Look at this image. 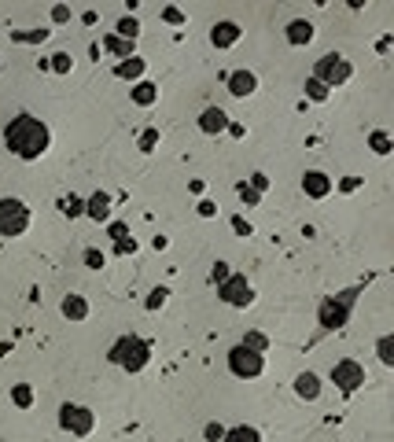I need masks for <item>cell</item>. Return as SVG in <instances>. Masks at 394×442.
<instances>
[{
  "label": "cell",
  "mask_w": 394,
  "mask_h": 442,
  "mask_svg": "<svg viewBox=\"0 0 394 442\" xmlns=\"http://www.w3.org/2000/svg\"><path fill=\"white\" fill-rule=\"evenodd\" d=\"M11 402H15L19 409H30L33 406V387L30 383H15L11 387Z\"/></svg>",
  "instance_id": "obj_23"
},
{
  "label": "cell",
  "mask_w": 394,
  "mask_h": 442,
  "mask_svg": "<svg viewBox=\"0 0 394 442\" xmlns=\"http://www.w3.org/2000/svg\"><path fill=\"white\" fill-rule=\"evenodd\" d=\"M332 383L343 395H354L358 387H365V365H361V361H354V358L335 361V365H332Z\"/></svg>",
  "instance_id": "obj_9"
},
{
  "label": "cell",
  "mask_w": 394,
  "mask_h": 442,
  "mask_svg": "<svg viewBox=\"0 0 394 442\" xmlns=\"http://www.w3.org/2000/svg\"><path fill=\"white\" fill-rule=\"evenodd\" d=\"M313 33H317V30H313V22L310 19H291V22H287V45H310L313 41Z\"/></svg>",
  "instance_id": "obj_14"
},
{
  "label": "cell",
  "mask_w": 394,
  "mask_h": 442,
  "mask_svg": "<svg viewBox=\"0 0 394 442\" xmlns=\"http://www.w3.org/2000/svg\"><path fill=\"white\" fill-rule=\"evenodd\" d=\"M199 214H203V218H214V214H218V206L210 203V199H203V203H199Z\"/></svg>",
  "instance_id": "obj_43"
},
{
  "label": "cell",
  "mask_w": 394,
  "mask_h": 442,
  "mask_svg": "<svg viewBox=\"0 0 394 442\" xmlns=\"http://www.w3.org/2000/svg\"><path fill=\"white\" fill-rule=\"evenodd\" d=\"M96 19H100L96 11H85V15H82V22H85V26H96Z\"/></svg>",
  "instance_id": "obj_45"
},
{
  "label": "cell",
  "mask_w": 394,
  "mask_h": 442,
  "mask_svg": "<svg viewBox=\"0 0 394 442\" xmlns=\"http://www.w3.org/2000/svg\"><path fill=\"white\" fill-rule=\"evenodd\" d=\"M203 435H206V442H221V439H225V427H221V424H206Z\"/></svg>",
  "instance_id": "obj_36"
},
{
  "label": "cell",
  "mask_w": 394,
  "mask_h": 442,
  "mask_svg": "<svg viewBox=\"0 0 394 442\" xmlns=\"http://www.w3.org/2000/svg\"><path fill=\"white\" fill-rule=\"evenodd\" d=\"M332 188H335V181L328 174H321V170H306V174H302V192H306L310 199H324Z\"/></svg>",
  "instance_id": "obj_10"
},
{
  "label": "cell",
  "mask_w": 394,
  "mask_h": 442,
  "mask_svg": "<svg viewBox=\"0 0 394 442\" xmlns=\"http://www.w3.org/2000/svg\"><path fill=\"white\" fill-rule=\"evenodd\" d=\"M52 22H70V8L67 4H56V8H52Z\"/></svg>",
  "instance_id": "obj_38"
},
{
  "label": "cell",
  "mask_w": 394,
  "mask_h": 442,
  "mask_svg": "<svg viewBox=\"0 0 394 442\" xmlns=\"http://www.w3.org/2000/svg\"><path fill=\"white\" fill-rule=\"evenodd\" d=\"M144 70H148V63H144L140 56H129V59H122V63L114 67V74H118V77H129V82H140Z\"/></svg>",
  "instance_id": "obj_19"
},
{
  "label": "cell",
  "mask_w": 394,
  "mask_h": 442,
  "mask_svg": "<svg viewBox=\"0 0 394 442\" xmlns=\"http://www.w3.org/2000/svg\"><path fill=\"white\" fill-rule=\"evenodd\" d=\"M85 214L93 221H111V196L107 192H96V196L85 199Z\"/></svg>",
  "instance_id": "obj_16"
},
{
  "label": "cell",
  "mask_w": 394,
  "mask_h": 442,
  "mask_svg": "<svg viewBox=\"0 0 394 442\" xmlns=\"http://www.w3.org/2000/svg\"><path fill=\"white\" fill-rule=\"evenodd\" d=\"M59 310H63V317L74 321V324L89 317V303H85V295H67V298L59 303Z\"/></svg>",
  "instance_id": "obj_17"
},
{
  "label": "cell",
  "mask_w": 394,
  "mask_h": 442,
  "mask_svg": "<svg viewBox=\"0 0 394 442\" xmlns=\"http://www.w3.org/2000/svg\"><path fill=\"white\" fill-rule=\"evenodd\" d=\"M155 144H159V129H144L140 133V151H155Z\"/></svg>",
  "instance_id": "obj_33"
},
{
  "label": "cell",
  "mask_w": 394,
  "mask_h": 442,
  "mask_svg": "<svg viewBox=\"0 0 394 442\" xmlns=\"http://www.w3.org/2000/svg\"><path fill=\"white\" fill-rule=\"evenodd\" d=\"M59 427L70 432V435H77V439H85V435H93V427H96V413L89 406H77V402H63Z\"/></svg>",
  "instance_id": "obj_6"
},
{
  "label": "cell",
  "mask_w": 394,
  "mask_h": 442,
  "mask_svg": "<svg viewBox=\"0 0 394 442\" xmlns=\"http://www.w3.org/2000/svg\"><path fill=\"white\" fill-rule=\"evenodd\" d=\"M313 77H317L321 85H328V89H339V85H347L350 77H354V67H350L347 56H339V52H328V56L317 59Z\"/></svg>",
  "instance_id": "obj_4"
},
{
  "label": "cell",
  "mask_w": 394,
  "mask_h": 442,
  "mask_svg": "<svg viewBox=\"0 0 394 442\" xmlns=\"http://www.w3.org/2000/svg\"><path fill=\"white\" fill-rule=\"evenodd\" d=\"M118 37H122V41H137V37H140V22L133 15L118 19Z\"/></svg>",
  "instance_id": "obj_24"
},
{
  "label": "cell",
  "mask_w": 394,
  "mask_h": 442,
  "mask_svg": "<svg viewBox=\"0 0 394 442\" xmlns=\"http://www.w3.org/2000/svg\"><path fill=\"white\" fill-rule=\"evenodd\" d=\"M114 251H118V254H133V251H137L133 232H129V236H122V240H114Z\"/></svg>",
  "instance_id": "obj_34"
},
{
  "label": "cell",
  "mask_w": 394,
  "mask_h": 442,
  "mask_svg": "<svg viewBox=\"0 0 394 442\" xmlns=\"http://www.w3.org/2000/svg\"><path fill=\"white\" fill-rule=\"evenodd\" d=\"M251 188H255L258 196H262V192L269 188V177H266V174H255V177H251Z\"/></svg>",
  "instance_id": "obj_42"
},
{
  "label": "cell",
  "mask_w": 394,
  "mask_h": 442,
  "mask_svg": "<svg viewBox=\"0 0 394 442\" xmlns=\"http://www.w3.org/2000/svg\"><path fill=\"white\" fill-rule=\"evenodd\" d=\"M103 48L114 52L118 59H129V56H133V41H122L118 33H107V37H103Z\"/></svg>",
  "instance_id": "obj_21"
},
{
  "label": "cell",
  "mask_w": 394,
  "mask_h": 442,
  "mask_svg": "<svg viewBox=\"0 0 394 442\" xmlns=\"http://www.w3.org/2000/svg\"><path fill=\"white\" fill-rule=\"evenodd\" d=\"M358 295H361V288H347V291H339V295H328L324 303L317 306L321 328H324V332L343 328V324L350 321V314H354V306H358Z\"/></svg>",
  "instance_id": "obj_3"
},
{
  "label": "cell",
  "mask_w": 394,
  "mask_h": 442,
  "mask_svg": "<svg viewBox=\"0 0 394 442\" xmlns=\"http://www.w3.org/2000/svg\"><path fill=\"white\" fill-rule=\"evenodd\" d=\"M85 266L89 269H103V254L96 251V247H89V251H85Z\"/></svg>",
  "instance_id": "obj_37"
},
{
  "label": "cell",
  "mask_w": 394,
  "mask_h": 442,
  "mask_svg": "<svg viewBox=\"0 0 394 442\" xmlns=\"http://www.w3.org/2000/svg\"><path fill=\"white\" fill-rule=\"evenodd\" d=\"M243 346L255 350V354H266V350H269V335L266 332H247L243 335Z\"/></svg>",
  "instance_id": "obj_25"
},
{
  "label": "cell",
  "mask_w": 394,
  "mask_h": 442,
  "mask_svg": "<svg viewBox=\"0 0 394 442\" xmlns=\"http://www.w3.org/2000/svg\"><path fill=\"white\" fill-rule=\"evenodd\" d=\"M166 298H169V288H155V291L148 295V310H151V314H155V310H162Z\"/></svg>",
  "instance_id": "obj_31"
},
{
  "label": "cell",
  "mask_w": 394,
  "mask_h": 442,
  "mask_svg": "<svg viewBox=\"0 0 394 442\" xmlns=\"http://www.w3.org/2000/svg\"><path fill=\"white\" fill-rule=\"evenodd\" d=\"M295 395L306 398V402H317V398H321V380H317V372H298V376H295Z\"/></svg>",
  "instance_id": "obj_15"
},
{
  "label": "cell",
  "mask_w": 394,
  "mask_h": 442,
  "mask_svg": "<svg viewBox=\"0 0 394 442\" xmlns=\"http://www.w3.org/2000/svg\"><path fill=\"white\" fill-rule=\"evenodd\" d=\"M107 361L118 369H126V372H140L151 361V343L140 340V335H122V340H114V346L107 350Z\"/></svg>",
  "instance_id": "obj_2"
},
{
  "label": "cell",
  "mask_w": 394,
  "mask_h": 442,
  "mask_svg": "<svg viewBox=\"0 0 394 442\" xmlns=\"http://www.w3.org/2000/svg\"><path fill=\"white\" fill-rule=\"evenodd\" d=\"M48 67L56 70V74H70V67H74L70 52H56V56H52V63H48Z\"/></svg>",
  "instance_id": "obj_29"
},
{
  "label": "cell",
  "mask_w": 394,
  "mask_h": 442,
  "mask_svg": "<svg viewBox=\"0 0 394 442\" xmlns=\"http://www.w3.org/2000/svg\"><path fill=\"white\" fill-rule=\"evenodd\" d=\"M232 229H236V236H251V221H243V218H232Z\"/></svg>",
  "instance_id": "obj_40"
},
{
  "label": "cell",
  "mask_w": 394,
  "mask_h": 442,
  "mask_svg": "<svg viewBox=\"0 0 394 442\" xmlns=\"http://www.w3.org/2000/svg\"><path fill=\"white\" fill-rule=\"evenodd\" d=\"M48 33L52 30H11V41H19V45H41V41H48Z\"/></svg>",
  "instance_id": "obj_22"
},
{
  "label": "cell",
  "mask_w": 394,
  "mask_h": 442,
  "mask_svg": "<svg viewBox=\"0 0 394 442\" xmlns=\"http://www.w3.org/2000/svg\"><path fill=\"white\" fill-rule=\"evenodd\" d=\"M236 192H240V199H243V206H258L262 203V196L251 188V185H236Z\"/></svg>",
  "instance_id": "obj_32"
},
{
  "label": "cell",
  "mask_w": 394,
  "mask_h": 442,
  "mask_svg": "<svg viewBox=\"0 0 394 442\" xmlns=\"http://www.w3.org/2000/svg\"><path fill=\"white\" fill-rule=\"evenodd\" d=\"M225 277H229V266H225V262H218L214 269H210V280H214V284H221Z\"/></svg>",
  "instance_id": "obj_41"
},
{
  "label": "cell",
  "mask_w": 394,
  "mask_h": 442,
  "mask_svg": "<svg viewBox=\"0 0 394 442\" xmlns=\"http://www.w3.org/2000/svg\"><path fill=\"white\" fill-rule=\"evenodd\" d=\"M63 214H67V218H82L85 214V199H77V196L63 199Z\"/></svg>",
  "instance_id": "obj_30"
},
{
  "label": "cell",
  "mask_w": 394,
  "mask_h": 442,
  "mask_svg": "<svg viewBox=\"0 0 394 442\" xmlns=\"http://www.w3.org/2000/svg\"><path fill=\"white\" fill-rule=\"evenodd\" d=\"M369 148H372L376 155H391V137L384 133V129H376V133L369 137Z\"/></svg>",
  "instance_id": "obj_28"
},
{
  "label": "cell",
  "mask_w": 394,
  "mask_h": 442,
  "mask_svg": "<svg viewBox=\"0 0 394 442\" xmlns=\"http://www.w3.org/2000/svg\"><path fill=\"white\" fill-rule=\"evenodd\" d=\"M162 19L174 22V26H185V11H181V8H162Z\"/></svg>",
  "instance_id": "obj_35"
},
{
  "label": "cell",
  "mask_w": 394,
  "mask_h": 442,
  "mask_svg": "<svg viewBox=\"0 0 394 442\" xmlns=\"http://www.w3.org/2000/svg\"><path fill=\"white\" fill-rule=\"evenodd\" d=\"M339 188H343V192H354V188H361V177H347V181H343V185H339Z\"/></svg>",
  "instance_id": "obj_44"
},
{
  "label": "cell",
  "mask_w": 394,
  "mask_h": 442,
  "mask_svg": "<svg viewBox=\"0 0 394 442\" xmlns=\"http://www.w3.org/2000/svg\"><path fill=\"white\" fill-rule=\"evenodd\" d=\"M255 89H258L255 70H232V74H229V93H232L236 100H247Z\"/></svg>",
  "instance_id": "obj_12"
},
{
  "label": "cell",
  "mask_w": 394,
  "mask_h": 442,
  "mask_svg": "<svg viewBox=\"0 0 394 442\" xmlns=\"http://www.w3.org/2000/svg\"><path fill=\"white\" fill-rule=\"evenodd\" d=\"M221 442H262V432L251 427V424H240V427H229Z\"/></svg>",
  "instance_id": "obj_20"
},
{
  "label": "cell",
  "mask_w": 394,
  "mask_h": 442,
  "mask_svg": "<svg viewBox=\"0 0 394 442\" xmlns=\"http://www.w3.org/2000/svg\"><path fill=\"white\" fill-rule=\"evenodd\" d=\"M240 22H232V19H225V22H214V30H210V45L214 48H232L236 41H240Z\"/></svg>",
  "instance_id": "obj_11"
},
{
  "label": "cell",
  "mask_w": 394,
  "mask_h": 442,
  "mask_svg": "<svg viewBox=\"0 0 394 442\" xmlns=\"http://www.w3.org/2000/svg\"><path fill=\"white\" fill-rule=\"evenodd\" d=\"M199 129L206 137H218V133H225L229 129V114L221 111V107H206L203 114H199Z\"/></svg>",
  "instance_id": "obj_13"
},
{
  "label": "cell",
  "mask_w": 394,
  "mask_h": 442,
  "mask_svg": "<svg viewBox=\"0 0 394 442\" xmlns=\"http://www.w3.org/2000/svg\"><path fill=\"white\" fill-rule=\"evenodd\" d=\"M111 240H122V236H129V225H126V221H111Z\"/></svg>",
  "instance_id": "obj_39"
},
{
  "label": "cell",
  "mask_w": 394,
  "mask_h": 442,
  "mask_svg": "<svg viewBox=\"0 0 394 442\" xmlns=\"http://www.w3.org/2000/svg\"><path fill=\"white\" fill-rule=\"evenodd\" d=\"M26 229H30V206L22 199H11V196L0 199V236L15 240Z\"/></svg>",
  "instance_id": "obj_5"
},
{
  "label": "cell",
  "mask_w": 394,
  "mask_h": 442,
  "mask_svg": "<svg viewBox=\"0 0 394 442\" xmlns=\"http://www.w3.org/2000/svg\"><path fill=\"white\" fill-rule=\"evenodd\" d=\"M4 144H8L11 155L33 162L52 148V133H48V125L41 119H33V114H15V119L4 125Z\"/></svg>",
  "instance_id": "obj_1"
},
{
  "label": "cell",
  "mask_w": 394,
  "mask_h": 442,
  "mask_svg": "<svg viewBox=\"0 0 394 442\" xmlns=\"http://www.w3.org/2000/svg\"><path fill=\"white\" fill-rule=\"evenodd\" d=\"M229 369H232V376H240V380H258V376L266 372V354H255V350H247L243 343H236L229 350Z\"/></svg>",
  "instance_id": "obj_8"
},
{
  "label": "cell",
  "mask_w": 394,
  "mask_h": 442,
  "mask_svg": "<svg viewBox=\"0 0 394 442\" xmlns=\"http://www.w3.org/2000/svg\"><path fill=\"white\" fill-rule=\"evenodd\" d=\"M306 96H310L313 103H324V100H328V85H321L317 77H306Z\"/></svg>",
  "instance_id": "obj_27"
},
{
  "label": "cell",
  "mask_w": 394,
  "mask_h": 442,
  "mask_svg": "<svg viewBox=\"0 0 394 442\" xmlns=\"http://www.w3.org/2000/svg\"><path fill=\"white\" fill-rule=\"evenodd\" d=\"M376 354H379L384 365H394V335H384V340L376 343Z\"/></svg>",
  "instance_id": "obj_26"
},
{
  "label": "cell",
  "mask_w": 394,
  "mask_h": 442,
  "mask_svg": "<svg viewBox=\"0 0 394 442\" xmlns=\"http://www.w3.org/2000/svg\"><path fill=\"white\" fill-rule=\"evenodd\" d=\"M218 298H221L225 306L247 310V306L255 303V288H251V280H247L243 273H229V277L218 284Z\"/></svg>",
  "instance_id": "obj_7"
},
{
  "label": "cell",
  "mask_w": 394,
  "mask_h": 442,
  "mask_svg": "<svg viewBox=\"0 0 394 442\" xmlns=\"http://www.w3.org/2000/svg\"><path fill=\"white\" fill-rule=\"evenodd\" d=\"M129 96H133L137 107H151V103L159 100V85L155 82H137L133 89H129Z\"/></svg>",
  "instance_id": "obj_18"
}]
</instances>
